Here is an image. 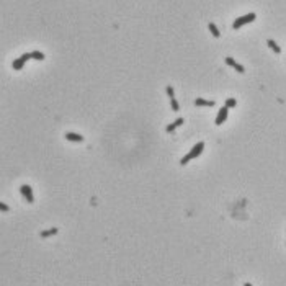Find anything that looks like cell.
<instances>
[{
  "mask_svg": "<svg viewBox=\"0 0 286 286\" xmlns=\"http://www.w3.org/2000/svg\"><path fill=\"white\" fill-rule=\"evenodd\" d=\"M0 208H2V211H8V206L5 203H0Z\"/></svg>",
  "mask_w": 286,
  "mask_h": 286,
  "instance_id": "17",
  "label": "cell"
},
{
  "mask_svg": "<svg viewBox=\"0 0 286 286\" xmlns=\"http://www.w3.org/2000/svg\"><path fill=\"white\" fill-rule=\"evenodd\" d=\"M244 286H252V284H250V283H245V284H244Z\"/></svg>",
  "mask_w": 286,
  "mask_h": 286,
  "instance_id": "18",
  "label": "cell"
},
{
  "mask_svg": "<svg viewBox=\"0 0 286 286\" xmlns=\"http://www.w3.org/2000/svg\"><path fill=\"white\" fill-rule=\"evenodd\" d=\"M183 123V118H177L175 121H172L170 124H167V131H174L177 126H180V124Z\"/></svg>",
  "mask_w": 286,
  "mask_h": 286,
  "instance_id": "9",
  "label": "cell"
},
{
  "mask_svg": "<svg viewBox=\"0 0 286 286\" xmlns=\"http://www.w3.org/2000/svg\"><path fill=\"white\" fill-rule=\"evenodd\" d=\"M170 103H172V108H174L175 111H177V110H178V108H180V103L177 102L175 98H170Z\"/></svg>",
  "mask_w": 286,
  "mask_h": 286,
  "instance_id": "15",
  "label": "cell"
},
{
  "mask_svg": "<svg viewBox=\"0 0 286 286\" xmlns=\"http://www.w3.org/2000/svg\"><path fill=\"white\" fill-rule=\"evenodd\" d=\"M227 111H229L227 106H221V110H219V113H217V116H216V124H221V123L226 121V118H227Z\"/></svg>",
  "mask_w": 286,
  "mask_h": 286,
  "instance_id": "4",
  "label": "cell"
},
{
  "mask_svg": "<svg viewBox=\"0 0 286 286\" xmlns=\"http://www.w3.org/2000/svg\"><path fill=\"white\" fill-rule=\"evenodd\" d=\"M165 90H167V95L170 96V98H174V88H172L170 85H168L167 88H165Z\"/></svg>",
  "mask_w": 286,
  "mask_h": 286,
  "instance_id": "16",
  "label": "cell"
},
{
  "mask_svg": "<svg viewBox=\"0 0 286 286\" xmlns=\"http://www.w3.org/2000/svg\"><path fill=\"white\" fill-rule=\"evenodd\" d=\"M66 138L69 141H83V136L79 134V132H67Z\"/></svg>",
  "mask_w": 286,
  "mask_h": 286,
  "instance_id": "8",
  "label": "cell"
},
{
  "mask_svg": "<svg viewBox=\"0 0 286 286\" xmlns=\"http://www.w3.org/2000/svg\"><path fill=\"white\" fill-rule=\"evenodd\" d=\"M20 191L23 193V196L26 198L28 203H33V201H34L33 190H31V187H30V185H21V187H20Z\"/></svg>",
  "mask_w": 286,
  "mask_h": 286,
  "instance_id": "3",
  "label": "cell"
},
{
  "mask_svg": "<svg viewBox=\"0 0 286 286\" xmlns=\"http://www.w3.org/2000/svg\"><path fill=\"white\" fill-rule=\"evenodd\" d=\"M208 28H209V31H211V33H213V36H214V38H219V36H221L219 30H217V26L214 25V23H209V25H208Z\"/></svg>",
  "mask_w": 286,
  "mask_h": 286,
  "instance_id": "11",
  "label": "cell"
},
{
  "mask_svg": "<svg viewBox=\"0 0 286 286\" xmlns=\"http://www.w3.org/2000/svg\"><path fill=\"white\" fill-rule=\"evenodd\" d=\"M267 43H268V46L271 47V49L275 51V52H281V49H280V46H278V44H276L275 41H273L271 38H268V39H267Z\"/></svg>",
  "mask_w": 286,
  "mask_h": 286,
  "instance_id": "12",
  "label": "cell"
},
{
  "mask_svg": "<svg viewBox=\"0 0 286 286\" xmlns=\"http://www.w3.org/2000/svg\"><path fill=\"white\" fill-rule=\"evenodd\" d=\"M255 20V13L253 11H250V13H247V15H242V17H239V18H236L234 20V28H239V26H242V25H247V23H250Z\"/></svg>",
  "mask_w": 286,
  "mask_h": 286,
  "instance_id": "2",
  "label": "cell"
},
{
  "mask_svg": "<svg viewBox=\"0 0 286 286\" xmlns=\"http://www.w3.org/2000/svg\"><path fill=\"white\" fill-rule=\"evenodd\" d=\"M226 62H227L229 66H232L234 69H237V70L240 72V74H242V72H245V67H244V66H240V64L237 62V61H234L232 57H226Z\"/></svg>",
  "mask_w": 286,
  "mask_h": 286,
  "instance_id": "6",
  "label": "cell"
},
{
  "mask_svg": "<svg viewBox=\"0 0 286 286\" xmlns=\"http://www.w3.org/2000/svg\"><path fill=\"white\" fill-rule=\"evenodd\" d=\"M57 231H59L57 227L46 229V231H43V232H41V237H49V236H54V234H57Z\"/></svg>",
  "mask_w": 286,
  "mask_h": 286,
  "instance_id": "10",
  "label": "cell"
},
{
  "mask_svg": "<svg viewBox=\"0 0 286 286\" xmlns=\"http://www.w3.org/2000/svg\"><path fill=\"white\" fill-rule=\"evenodd\" d=\"M195 105H200V106H214V102L203 100V98H195Z\"/></svg>",
  "mask_w": 286,
  "mask_h": 286,
  "instance_id": "7",
  "label": "cell"
},
{
  "mask_svg": "<svg viewBox=\"0 0 286 286\" xmlns=\"http://www.w3.org/2000/svg\"><path fill=\"white\" fill-rule=\"evenodd\" d=\"M28 57H31V54H28V52H25V54L21 56V57H18L17 61H13V67L15 69H21L23 67V64H25L28 61Z\"/></svg>",
  "mask_w": 286,
  "mask_h": 286,
  "instance_id": "5",
  "label": "cell"
},
{
  "mask_svg": "<svg viewBox=\"0 0 286 286\" xmlns=\"http://www.w3.org/2000/svg\"><path fill=\"white\" fill-rule=\"evenodd\" d=\"M31 57H34V59H43L44 54H43L41 51H33V52H31Z\"/></svg>",
  "mask_w": 286,
  "mask_h": 286,
  "instance_id": "14",
  "label": "cell"
},
{
  "mask_svg": "<svg viewBox=\"0 0 286 286\" xmlns=\"http://www.w3.org/2000/svg\"><path fill=\"white\" fill-rule=\"evenodd\" d=\"M236 105H237L236 98H227V100H226V106H227V108H234Z\"/></svg>",
  "mask_w": 286,
  "mask_h": 286,
  "instance_id": "13",
  "label": "cell"
},
{
  "mask_svg": "<svg viewBox=\"0 0 286 286\" xmlns=\"http://www.w3.org/2000/svg\"><path fill=\"white\" fill-rule=\"evenodd\" d=\"M203 149H204V142H196L195 147H193L185 157H182V164H187L190 159H195V157H198V155L201 154V151H203Z\"/></svg>",
  "mask_w": 286,
  "mask_h": 286,
  "instance_id": "1",
  "label": "cell"
}]
</instances>
